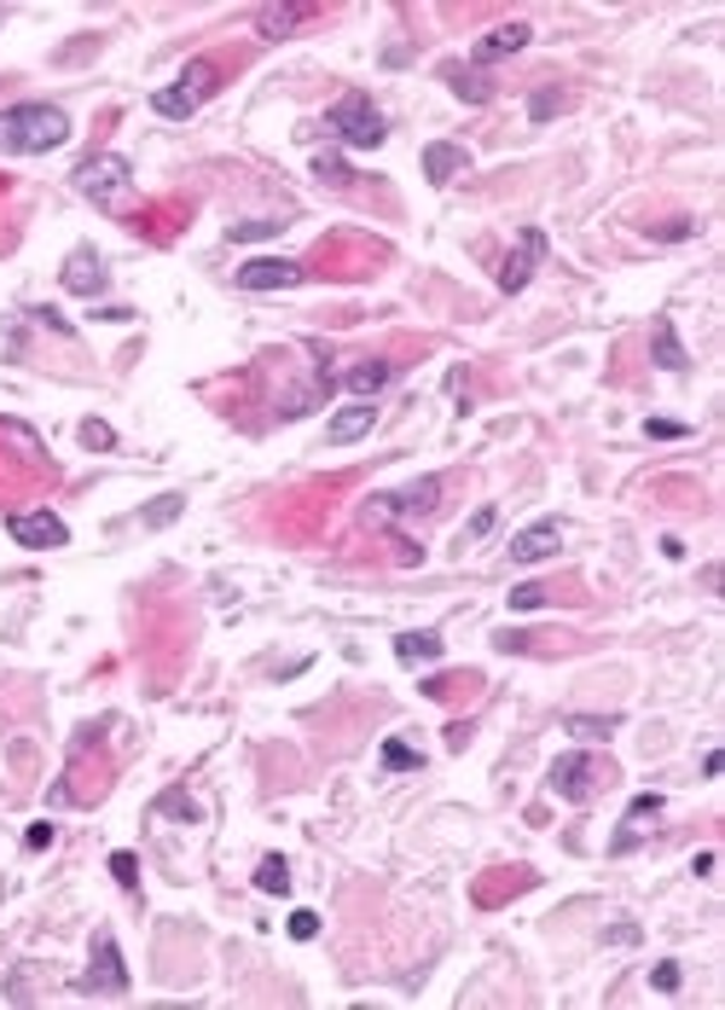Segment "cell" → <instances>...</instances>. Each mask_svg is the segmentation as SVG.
I'll use <instances>...</instances> for the list:
<instances>
[{
  "label": "cell",
  "instance_id": "d6986e66",
  "mask_svg": "<svg viewBox=\"0 0 725 1010\" xmlns=\"http://www.w3.org/2000/svg\"><path fill=\"white\" fill-rule=\"evenodd\" d=\"M441 76L453 82V94H459L464 105H488V99H494V82L482 76L476 64H448V70H441Z\"/></svg>",
  "mask_w": 725,
  "mask_h": 1010
},
{
  "label": "cell",
  "instance_id": "f35d334b",
  "mask_svg": "<svg viewBox=\"0 0 725 1010\" xmlns=\"http://www.w3.org/2000/svg\"><path fill=\"white\" fill-rule=\"evenodd\" d=\"M609 947H639V929L633 924H616V929H609Z\"/></svg>",
  "mask_w": 725,
  "mask_h": 1010
},
{
  "label": "cell",
  "instance_id": "52a82bcc",
  "mask_svg": "<svg viewBox=\"0 0 725 1010\" xmlns=\"http://www.w3.org/2000/svg\"><path fill=\"white\" fill-rule=\"evenodd\" d=\"M82 987H87V994H122V987H128V970H122V952H117V941H110V929H93Z\"/></svg>",
  "mask_w": 725,
  "mask_h": 1010
},
{
  "label": "cell",
  "instance_id": "3957f363",
  "mask_svg": "<svg viewBox=\"0 0 725 1010\" xmlns=\"http://www.w3.org/2000/svg\"><path fill=\"white\" fill-rule=\"evenodd\" d=\"M215 82H221V70H215L210 59H186L180 76H175L169 87H157V94H152V111H157V117H169V122H186L203 99L215 94Z\"/></svg>",
  "mask_w": 725,
  "mask_h": 1010
},
{
  "label": "cell",
  "instance_id": "e575fe53",
  "mask_svg": "<svg viewBox=\"0 0 725 1010\" xmlns=\"http://www.w3.org/2000/svg\"><path fill=\"white\" fill-rule=\"evenodd\" d=\"M157 807H163V813H175V819H198V807H192V801H186V796H180V789H175V796H163Z\"/></svg>",
  "mask_w": 725,
  "mask_h": 1010
},
{
  "label": "cell",
  "instance_id": "7402d4cb",
  "mask_svg": "<svg viewBox=\"0 0 725 1010\" xmlns=\"http://www.w3.org/2000/svg\"><path fill=\"white\" fill-rule=\"evenodd\" d=\"M255 889H262V894H290V859L268 854L262 866H255Z\"/></svg>",
  "mask_w": 725,
  "mask_h": 1010
},
{
  "label": "cell",
  "instance_id": "5b68a950",
  "mask_svg": "<svg viewBox=\"0 0 725 1010\" xmlns=\"http://www.w3.org/2000/svg\"><path fill=\"white\" fill-rule=\"evenodd\" d=\"M441 500V476H418L406 488H389V494H371L366 500V523H401V518H424L436 511Z\"/></svg>",
  "mask_w": 725,
  "mask_h": 1010
},
{
  "label": "cell",
  "instance_id": "30bf717a",
  "mask_svg": "<svg viewBox=\"0 0 725 1010\" xmlns=\"http://www.w3.org/2000/svg\"><path fill=\"white\" fill-rule=\"evenodd\" d=\"M592 779H598V767H592L586 749H569V756H557V761H551V773H546V784H551L563 801H586L592 789H598Z\"/></svg>",
  "mask_w": 725,
  "mask_h": 1010
},
{
  "label": "cell",
  "instance_id": "9c48e42d",
  "mask_svg": "<svg viewBox=\"0 0 725 1010\" xmlns=\"http://www.w3.org/2000/svg\"><path fill=\"white\" fill-rule=\"evenodd\" d=\"M233 280H238V290H296L302 285V262H290V256H255Z\"/></svg>",
  "mask_w": 725,
  "mask_h": 1010
},
{
  "label": "cell",
  "instance_id": "44dd1931",
  "mask_svg": "<svg viewBox=\"0 0 725 1010\" xmlns=\"http://www.w3.org/2000/svg\"><path fill=\"white\" fill-rule=\"evenodd\" d=\"M650 813H662V796H639V801H633V813H627L621 836L609 842V854H627V848H633V842H639V824H644Z\"/></svg>",
  "mask_w": 725,
  "mask_h": 1010
},
{
  "label": "cell",
  "instance_id": "f1b7e54d",
  "mask_svg": "<svg viewBox=\"0 0 725 1010\" xmlns=\"http://www.w3.org/2000/svg\"><path fill=\"white\" fill-rule=\"evenodd\" d=\"M285 935H290V941H313V935H320V912H290Z\"/></svg>",
  "mask_w": 725,
  "mask_h": 1010
},
{
  "label": "cell",
  "instance_id": "7a4b0ae2",
  "mask_svg": "<svg viewBox=\"0 0 725 1010\" xmlns=\"http://www.w3.org/2000/svg\"><path fill=\"white\" fill-rule=\"evenodd\" d=\"M76 192L87 198V204H99V210H122V198L134 192V169H128V157L117 152H93L76 163Z\"/></svg>",
  "mask_w": 725,
  "mask_h": 1010
},
{
  "label": "cell",
  "instance_id": "8d00e7d4",
  "mask_svg": "<svg viewBox=\"0 0 725 1010\" xmlns=\"http://www.w3.org/2000/svg\"><path fill=\"white\" fill-rule=\"evenodd\" d=\"M697 227L691 222H662V227H650V238H662V245H667V238H691Z\"/></svg>",
  "mask_w": 725,
  "mask_h": 1010
},
{
  "label": "cell",
  "instance_id": "6da1fadb",
  "mask_svg": "<svg viewBox=\"0 0 725 1010\" xmlns=\"http://www.w3.org/2000/svg\"><path fill=\"white\" fill-rule=\"evenodd\" d=\"M70 140V117L59 105H7L0 111V152L12 157H41Z\"/></svg>",
  "mask_w": 725,
  "mask_h": 1010
},
{
  "label": "cell",
  "instance_id": "e0dca14e",
  "mask_svg": "<svg viewBox=\"0 0 725 1010\" xmlns=\"http://www.w3.org/2000/svg\"><path fill=\"white\" fill-rule=\"evenodd\" d=\"M441 651H448V645H441V633L436 628H413V633H401L395 639V656H401V663H441Z\"/></svg>",
  "mask_w": 725,
  "mask_h": 1010
},
{
  "label": "cell",
  "instance_id": "8992f818",
  "mask_svg": "<svg viewBox=\"0 0 725 1010\" xmlns=\"http://www.w3.org/2000/svg\"><path fill=\"white\" fill-rule=\"evenodd\" d=\"M7 535L17 540V546H29V552H59V546L70 540V528H64V518L59 511H12L7 518Z\"/></svg>",
  "mask_w": 725,
  "mask_h": 1010
},
{
  "label": "cell",
  "instance_id": "277c9868",
  "mask_svg": "<svg viewBox=\"0 0 725 1010\" xmlns=\"http://www.w3.org/2000/svg\"><path fill=\"white\" fill-rule=\"evenodd\" d=\"M325 128H331V134H337L343 145H360V152L383 145V134H389L383 111H378V105H371L366 94H343V99L325 111Z\"/></svg>",
  "mask_w": 725,
  "mask_h": 1010
},
{
  "label": "cell",
  "instance_id": "8fae6325",
  "mask_svg": "<svg viewBox=\"0 0 725 1010\" xmlns=\"http://www.w3.org/2000/svg\"><path fill=\"white\" fill-rule=\"evenodd\" d=\"M110 273H105V256L93 245H76L64 256V290H76V297H105Z\"/></svg>",
  "mask_w": 725,
  "mask_h": 1010
},
{
  "label": "cell",
  "instance_id": "d4e9b609",
  "mask_svg": "<svg viewBox=\"0 0 725 1010\" xmlns=\"http://www.w3.org/2000/svg\"><path fill=\"white\" fill-rule=\"evenodd\" d=\"M506 604H511L516 616H534V610L546 604V586H540V581H523V586H516V593H511Z\"/></svg>",
  "mask_w": 725,
  "mask_h": 1010
},
{
  "label": "cell",
  "instance_id": "603a6c76",
  "mask_svg": "<svg viewBox=\"0 0 725 1010\" xmlns=\"http://www.w3.org/2000/svg\"><path fill=\"white\" fill-rule=\"evenodd\" d=\"M563 732L569 738H609V732H621V714H574Z\"/></svg>",
  "mask_w": 725,
  "mask_h": 1010
},
{
  "label": "cell",
  "instance_id": "83f0119b",
  "mask_svg": "<svg viewBox=\"0 0 725 1010\" xmlns=\"http://www.w3.org/2000/svg\"><path fill=\"white\" fill-rule=\"evenodd\" d=\"M679 982H685V970L674 959H662L656 970H650V987H656V994H679Z\"/></svg>",
  "mask_w": 725,
  "mask_h": 1010
},
{
  "label": "cell",
  "instance_id": "74e56055",
  "mask_svg": "<svg viewBox=\"0 0 725 1010\" xmlns=\"http://www.w3.org/2000/svg\"><path fill=\"white\" fill-rule=\"evenodd\" d=\"M24 842H29V848H35V854H41V848H47V842H52V824H47V819H35V824H29V836H24Z\"/></svg>",
  "mask_w": 725,
  "mask_h": 1010
},
{
  "label": "cell",
  "instance_id": "9a60e30c",
  "mask_svg": "<svg viewBox=\"0 0 725 1010\" xmlns=\"http://www.w3.org/2000/svg\"><path fill=\"white\" fill-rule=\"evenodd\" d=\"M395 378H401V366H389V360H360V366H348V372H343V390H348V395H378V390H389Z\"/></svg>",
  "mask_w": 725,
  "mask_h": 1010
},
{
  "label": "cell",
  "instance_id": "d6a6232c",
  "mask_svg": "<svg viewBox=\"0 0 725 1010\" xmlns=\"http://www.w3.org/2000/svg\"><path fill=\"white\" fill-rule=\"evenodd\" d=\"M494 523H499V511H494V506H482V511H476V518H471V523H464V535H459V540H482V535H488V528H494Z\"/></svg>",
  "mask_w": 725,
  "mask_h": 1010
},
{
  "label": "cell",
  "instance_id": "1f68e13d",
  "mask_svg": "<svg viewBox=\"0 0 725 1010\" xmlns=\"http://www.w3.org/2000/svg\"><path fill=\"white\" fill-rule=\"evenodd\" d=\"M563 105H569L563 94H534V99H528V117H534V122H546V117L563 111Z\"/></svg>",
  "mask_w": 725,
  "mask_h": 1010
},
{
  "label": "cell",
  "instance_id": "4fadbf2b",
  "mask_svg": "<svg viewBox=\"0 0 725 1010\" xmlns=\"http://www.w3.org/2000/svg\"><path fill=\"white\" fill-rule=\"evenodd\" d=\"M371 430H378V407H371V401H355V407L331 413V425H325V442L348 448V442H366Z\"/></svg>",
  "mask_w": 725,
  "mask_h": 1010
},
{
  "label": "cell",
  "instance_id": "7c38bea8",
  "mask_svg": "<svg viewBox=\"0 0 725 1010\" xmlns=\"http://www.w3.org/2000/svg\"><path fill=\"white\" fill-rule=\"evenodd\" d=\"M534 41V29L528 24H499V29H488L476 41V52H471V64L482 70V64H499V59H511V52H523Z\"/></svg>",
  "mask_w": 725,
  "mask_h": 1010
},
{
  "label": "cell",
  "instance_id": "cb8c5ba5",
  "mask_svg": "<svg viewBox=\"0 0 725 1010\" xmlns=\"http://www.w3.org/2000/svg\"><path fill=\"white\" fill-rule=\"evenodd\" d=\"M383 767H395V773H418V767H424V756H418L413 744L389 738V744H383Z\"/></svg>",
  "mask_w": 725,
  "mask_h": 1010
},
{
  "label": "cell",
  "instance_id": "f546056e",
  "mask_svg": "<svg viewBox=\"0 0 725 1010\" xmlns=\"http://www.w3.org/2000/svg\"><path fill=\"white\" fill-rule=\"evenodd\" d=\"M180 506H186L180 494H163V500H152V511H145V523H152V528H157V523H175Z\"/></svg>",
  "mask_w": 725,
  "mask_h": 1010
},
{
  "label": "cell",
  "instance_id": "d590c367",
  "mask_svg": "<svg viewBox=\"0 0 725 1010\" xmlns=\"http://www.w3.org/2000/svg\"><path fill=\"white\" fill-rule=\"evenodd\" d=\"M278 227L273 222H245V227H233V238H238V245H250V238H273Z\"/></svg>",
  "mask_w": 725,
  "mask_h": 1010
},
{
  "label": "cell",
  "instance_id": "4dcf8cb0",
  "mask_svg": "<svg viewBox=\"0 0 725 1010\" xmlns=\"http://www.w3.org/2000/svg\"><path fill=\"white\" fill-rule=\"evenodd\" d=\"M82 442H87L93 453H105V448H117V436H110V425H99V418H87V425H82Z\"/></svg>",
  "mask_w": 725,
  "mask_h": 1010
},
{
  "label": "cell",
  "instance_id": "2e32d148",
  "mask_svg": "<svg viewBox=\"0 0 725 1010\" xmlns=\"http://www.w3.org/2000/svg\"><path fill=\"white\" fill-rule=\"evenodd\" d=\"M464 169H471V152L453 140H436V145H424V175L430 180H459Z\"/></svg>",
  "mask_w": 725,
  "mask_h": 1010
},
{
  "label": "cell",
  "instance_id": "ba28073f",
  "mask_svg": "<svg viewBox=\"0 0 725 1010\" xmlns=\"http://www.w3.org/2000/svg\"><path fill=\"white\" fill-rule=\"evenodd\" d=\"M546 262V233L540 227H528L523 238H516V250L499 262V290L506 297H516V290H528V280H534V268Z\"/></svg>",
  "mask_w": 725,
  "mask_h": 1010
},
{
  "label": "cell",
  "instance_id": "836d02e7",
  "mask_svg": "<svg viewBox=\"0 0 725 1010\" xmlns=\"http://www.w3.org/2000/svg\"><path fill=\"white\" fill-rule=\"evenodd\" d=\"M644 436H656V442H674V436H685V425H674V418H650Z\"/></svg>",
  "mask_w": 725,
  "mask_h": 1010
},
{
  "label": "cell",
  "instance_id": "484cf974",
  "mask_svg": "<svg viewBox=\"0 0 725 1010\" xmlns=\"http://www.w3.org/2000/svg\"><path fill=\"white\" fill-rule=\"evenodd\" d=\"M110 877H117V883H122L128 894H134V889H140V854H128V848H122V854H110Z\"/></svg>",
  "mask_w": 725,
  "mask_h": 1010
},
{
  "label": "cell",
  "instance_id": "ab89813d",
  "mask_svg": "<svg viewBox=\"0 0 725 1010\" xmlns=\"http://www.w3.org/2000/svg\"><path fill=\"white\" fill-rule=\"evenodd\" d=\"M720 767H725V756H720V749H709V756H702V779H720Z\"/></svg>",
  "mask_w": 725,
  "mask_h": 1010
},
{
  "label": "cell",
  "instance_id": "ffe728a7",
  "mask_svg": "<svg viewBox=\"0 0 725 1010\" xmlns=\"http://www.w3.org/2000/svg\"><path fill=\"white\" fill-rule=\"evenodd\" d=\"M302 24V7H262V17H255V29H262V41H285V35Z\"/></svg>",
  "mask_w": 725,
  "mask_h": 1010
},
{
  "label": "cell",
  "instance_id": "5bb4252c",
  "mask_svg": "<svg viewBox=\"0 0 725 1010\" xmlns=\"http://www.w3.org/2000/svg\"><path fill=\"white\" fill-rule=\"evenodd\" d=\"M551 552H563V523H528L523 535L511 540V558L516 563H540Z\"/></svg>",
  "mask_w": 725,
  "mask_h": 1010
},
{
  "label": "cell",
  "instance_id": "4316f807",
  "mask_svg": "<svg viewBox=\"0 0 725 1010\" xmlns=\"http://www.w3.org/2000/svg\"><path fill=\"white\" fill-rule=\"evenodd\" d=\"M313 175H320V180H337V187H343V180H360V175L348 169L343 157H331V152H320V157H313Z\"/></svg>",
  "mask_w": 725,
  "mask_h": 1010
},
{
  "label": "cell",
  "instance_id": "ac0fdd59",
  "mask_svg": "<svg viewBox=\"0 0 725 1010\" xmlns=\"http://www.w3.org/2000/svg\"><path fill=\"white\" fill-rule=\"evenodd\" d=\"M650 360H656L662 372H685V366H691V355H685V343H679V332L667 320L650 332Z\"/></svg>",
  "mask_w": 725,
  "mask_h": 1010
}]
</instances>
